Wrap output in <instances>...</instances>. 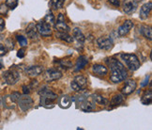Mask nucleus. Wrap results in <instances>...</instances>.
<instances>
[{
    "mask_svg": "<svg viewBox=\"0 0 152 130\" xmlns=\"http://www.w3.org/2000/svg\"><path fill=\"white\" fill-rule=\"evenodd\" d=\"M3 76L9 85H14L15 83L19 81L20 79V75L18 71L15 69H10L3 74Z\"/></svg>",
    "mask_w": 152,
    "mask_h": 130,
    "instance_id": "423d86ee",
    "label": "nucleus"
},
{
    "mask_svg": "<svg viewBox=\"0 0 152 130\" xmlns=\"http://www.w3.org/2000/svg\"><path fill=\"white\" fill-rule=\"evenodd\" d=\"M5 28V20L3 18H0V31H3Z\"/></svg>",
    "mask_w": 152,
    "mask_h": 130,
    "instance_id": "4c0bfd02",
    "label": "nucleus"
},
{
    "mask_svg": "<svg viewBox=\"0 0 152 130\" xmlns=\"http://www.w3.org/2000/svg\"><path fill=\"white\" fill-rule=\"evenodd\" d=\"M17 104L19 105V108L23 111H26L29 109L32 108L33 106V100L32 98L28 95V94H24V95H21L18 99V102Z\"/></svg>",
    "mask_w": 152,
    "mask_h": 130,
    "instance_id": "0eeeda50",
    "label": "nucleus"
},
{
    "mask_svg": "<svg viewBox=\"0 0 152 130\" xmlns=\"http://www.w3.org/2000/svg\"><path fill=\"white\" fill-rule=\"evenodd\" d=\"M55 16H54V14H53L51 11L49 13H47L46 14V16L44 17V22H46L47 24H49V25L51 26V25H55Z\"/></svg>",
    "mask_w": 152,
    "mask_h": 130,
    "instance_id": "cd10ccee",
    "label": "nucleus"
},
{
    "mask_svg": "<svg viewBox=\"0 0 152 130\" xmlns=\"http://www.w3.org/2000/svg\"><path fill=\"white\" fill-rule=\"evenodd\" d=\"M72 100L69 95H63L59 98V106L62 109H69L71 107Z\"/></svg>",
    "mask_w": 152,
    "mask_h": 130,
    "instance_id": "4be33fe9",
    "label": "nucleus"
},
{
    "mask_svg": "<svg viewBox=\"0 0 152 130\" xmlns=\"http://www.w3.org/2000/svg\"><path fill=\"white\" fill-rule=\"evenodd\" d=\"M133 22L131 21V20H127L125 21L122 25L118 27V33L120 37H123V36H126V35L130 32L132 27H133Z\"/></svg>",
    "mask_w": 152,
    "mask_h": 130,
    "instance_id": "f8f14e48",
    "label": "nucleus"
},
{
    "mask_svg": "<svg viewBox=\"0 0 152 130\" xmlns=\"http://www.w3.org/2000/svg\"><path fill=\"white\" fill-rule=\"evenodd\" d=\"M72 36H73V39H75L76 41H77L78 43L80 44H83L85 41H86V37H85V35L83 34V32H82L80 30V28L78 27H75L73 29V31H72Z\"/></svg>",
    "mask_w": 152,
    "mask_h": 130,
    "instance_id": "412c9836",
    "label": "nucleus"
},
{
    "mask_svg": "<svg viewBox=\"0 0 152 130\" xmlns=\"http://www.w3.org/2000/svg\"><path fill=\"white\" fill-rule=\"evenodd\" d=\"M109 3L113 4L114 6H116V7H118V6L120 5L119 0H109Z\"/></svg>",
    "mask_w": 152,
    "mask_h": 130,
    "instance_id": "58836bf2",
    "label": "nucleus"
},
{
    "mask_svg": "<svg viewBox=\"0 0 152 130\" xmlns=\"http://www.w3.org/2000/svg\"><path fill=\"white\" fill-rule=\"evenodd\" d=\"M26 32L27 34V36L31 40H35V41L39 40V32L37 30V27H36V25H35V24H33V23L29 24L28 27L26 29Z\"/></svg>",
    "mask_w": 152,
    "mask_h": 130,
    "instance_id": "2eb2a0df",
    "label": "nucleus"
},
{
    "mask_svg": "<svg viewBox=\"0 0 152 130\" xmlns=\"http://www.w3.org/2000/svg\"><path fill=\"white\" fill-rule=\"evenodd\" d=\"M148 78H149V75H147V76H145V79L143 81V83L141 84V86H142V87L145 86V85H147V84L148 83V82H147V81H148Z\"/></svg>",
    "mask_w": 152,
    "mask_h": 130,
    "instance_id": "ea45409f",
    "label": "nucleus"
},
{
    "mask_svg": "<svg viewBox=\"0 0 152 130\" xmlns=\"http://www.w3.org/2000/svg\"><path fill=\"white\" fill-rule=\"evenodd\" d=\"M124 101V97L120 95V94H118V95H115L112 100H111L110 102V109H113V108H115L118 107V106L121 105Z\"/></svg>",
    "mask_w": 152,
    "mask_h": 130,
    "instance_id": "b1692460",
    "label": "nucleus"
},
{
    "mask_svg": "<svg viewBox=\"0 0 152 130\" xmlns=\"http://www.w3.org/2000/svg\"><path fill=\"white\" fill-rule=\"evenodd\" d=\"M25 55H26V50H25V48H21L18 52H17V57L18 58H24L25 57Z\"/></svg>",
    "mask_w": 152,
    "mask_h": 130,
    "instance_id": "c9c22d12",
    "label": "nucleus"
},
{
    "mask_svg": "<svg viewBox=\"0 0 152 130\" xmlns=\"http://www.w3.org/2000/svg\"><path fill=\"white\" fill-rule=\"evenodd\" d=\"M87 63H88V60H87V58L86 56H80L77 58V61H76L74 71H75V72H78V71L83 70L87 65Z\"/></svg>",
    "mask_w": 152,
    "mask_h": 130,
    "instance_id": "f3484780",
    "label": "nucleus"
},
{
    "mask_svg": "<svg viewBox=\"0 0 152 130\" xmlns=\"http://www.w3.org/2000/svg\"><path fill=\"white\" fill-rule=\"evenodd\" d=\"M121 58L125 61L127 67L131 71H136L141 66L137 56L134 54H121Z\"/></svg>",
    "mask_w": 152,
    "mask_h": 130,
    "instance_id": "f03ea898",
    "label": "nucleus"
},
{
    "mask_svg": "<svg viewBox=\"0 0 152 130\" xmlns=\"http://www.w3.org/2000/svg\"><path fill=\"white\" fill-rule=\"evenodd\" d=\"M6 6L10 9V10H14L17 6H18V0H6Z\"/></svg>",
    "mask_w": 152,
    "mask_h": 130,
    "instance_id": "c85d7f7f",
    "label": "nucleus"
},
{
    "mask_svg": "<svg viewBox=\"0 0 152 130\" xmlns=\"http://www.w3.org/2000/svg\"><path fill=\"white\" fill-rule=\"evenodd\" d=\"M10 98H11V100L16 104L17 102H18V99H19V97L21 96V94L19 93V92H12L10 94Z\"/></svg>",
    "mask_w": 152,
    "mask_h": 130,
    "instance_id": "2f4dec72",
    "label": "nucleus"
},
{
    "mask_svg": "<svg viewBox=\"0 0 152 130\" xmlns=\"http://www.w3.org/2000/svg\"><path fill=\"white\" fill-rule=\"evenodd\" d=\"M6 47H7V49L9 50H12L14 48V44L12 42V40L11 39H8L7 41H6Z\"/></svg>",
    "mask_w": 152,
    "mask_h": 130,
    "instance_id": "473e14b6",
    "label": "nucleus"
},
{
    "mask_svg": "<svg viewBox=\"0 0 152 130\" xmlns=\"http://www.w3.org/2000/svg\"><path fill=\"white\" fill-rule=\"evenodd\" d=\"M1 39H3V36H2V35H0V40H1Z\"/></svg>",
    "mask_w": 152,
    "mask_h": 130,
    "instance_id": "79ce46f5",
    "label": "nucleus"
},
{
    "mask_svg": "<svg viewBox=\"0 0 152 130\" xmlns=\"http://www.w3.org/2000/svg\"><path fill=\"white\" fill-rule=\"evenodd\" d=\"M136 2H139V1H142V0H135Z\"/></svg>",
    "mask_w": 152,
    "mask_h": 130,
    "instance_id": "37998d69",
    "label": "nucleus"
},
{
    "mask_svg": "<svg viewBox=\"0 0 152 130\" xmlns=\"http://www.w3.org/2000/svg\"><path fill=\"white\" fill-rule=\"evenodd\" d=\"M136 82L134 80H128L123 89H122V93L124 95H129V94H132L134 91L136 90Z\"/></svg>",
    "mask_w": 152,
    "mask_h": 130,
    "instance_id": "4468645a",
    "label": "nucleus"
},
{
    "mask_svg": "<svg viewBox=\"0 0 152 130\" xmlns=\"http://www.w3.org/2000/svg\"><path fill=\"white\" fill-rule=\"evenodd\" d=\"M152 101V91L148 90L145 91V93L143 94V96L141 98V102L144 105H150Z\"/></svg>",
    "mask_w": 152,
    "mask_h": 130,
    "instance_id": "393cba45",
    "label": "nucleus"
},
{
    "mask_svg": "<svg viewBox=\"0 0 152 130\" xmlns=\"http://www.w3.org/2000/svg\"><path fill=\"white\" fill-rule=\"evenodd\" d=\"M61 76H62V74H61L60 71H58L57 69H55V68L48 69L45 72V75H44V78L47 81L58 80V79L61 78Z\"/></svg>",
    "mask_w": 152,
    "mask_h": 130,
    "instance_id": "9b49d317",
    "label": "nucleus"
},
{
    "mask_svg": "<svg viewBox=\"0 0 152 130\" xmlns=\"http://www.w3.org/2000/svg\"><path fill=\"white\" fill-rule=\"evenodd\" d=\"M16 39H17V41H18L19 44H20L22 47H26V46H27V40H26V37L22 36V35H17V36H16Z\"/></svg>",
    "mask_w": 152,
    "mask_h": 130,
    "instance_id": "c756f323",
    "label": "nucleus"
},
{
    "mask_svg": "<svg viewBox=\"0 0 152 130\" xmlns=\"http://www.w3.org/2000/svg\"><path fill=\"white\" fill-rule=\"evenodd\" d=\"M113 41L111 38L101 37L97 40V45L100 49L102 50H110L113 47Z\"/></svg>",
    "mask_w": 152,
    "mask_h": 130,
    "instance_id": "9d476101",
    "label": "nucleus"
},
{
    "mask_svg": "<svg viewBox=\"0 0 152 130\" xmlns=\"http://www.w3.org/2000/svg\"><path fill=\"white\" fill-rule=\"evenodd\" d=\"M22 89H23V92H24V94H29V93H30V88H29L28 86L24 85L22 87Z\"/></svg>",
    "mask_w": 152,
    "mask_h": 130,
    "instance_id": "e433bc0d",
    "label": "nucleus"
},
{
    "mask_svg": "<svg viewBox=\"0 0 152 130\" xmlns=\"http://www.w3.org/2000/svg\"><path fill=\"white\" fill-rule=\"evenodd\" d=\"M36 27H37V30L39 32V34L42 35V36H50L52 34V29H51V26L49 24H47L44 21H39L37 23L36 25Z\"/></svg>",
    "mask_w": 152,
    "mask_h": 130,
    "instance_id": "6e6552de",
    "label": "nucleus"
},
{
    "mask_svg": "<svg viewBox=\"0 0 152 130\" xmlns=\"http://www.w3.org/2000/svg\"><path fill=\"white\" fill-rule=\"evenodd\" d=\"M66 0H51V6L55 10L61 9Z\"/></svg>",
    "mask_w": 152,
    "mask_h": 130,
    "instance_id": "bb28decb",
    "label": "nucleus"
},
{
    "mask_svg": "<svg viewBox=\"0 0 152 130\" xmlns=\"http://www.w3.org/2000/svg\"><path fill=\"white\" fill-rule=\"evenodd\" d=\"M56 37L57 39L63 41V42H66V43H69V44H72L73 42V37L71 36V35H69L66 32H57L56 34Z\"/></svg>",
    "mask_w": 152,
    "mask_h": 130,
    "instance_id": "5701e85b",
    "label": "nucleus"
},
{
    "mask_svg": "<svg viewBox=\"0 0 152 130\" xmlns=\"http://www.w3.org/2000/svg\"><path fill=\"white\" fill-rule=\"evenodd\" d=\"M111 75H110V80L113 82V83H119V82L123 81L127 78V72L125 68L122 69H111Z\"/></svg>",
    "mask_w": 152,
    "mask_h": 130,
    "instance_id": "20e7f679",
    "label": "nucleus"
},
{
    "mask_svg": "<svg viewBox=\"0 0 152 130\" xmlns=\"http://www.w3.org/2000/svg\"><path fill=\"white\" fill-rule=\"evenodd\" d=\"M77 102L79 105V108L83 111H91L95 109V102L93 101L92 98L89 99L86 97L85 95H79L77 96Z\"/></svg>",
    "mask_w": 152,
    "mask_h": 130,
    "instance_id": "7ed1b4c3",
    "label": "nucleus"
},
{
    "mask_svg": "<svg viewBox=\"0 0 152 130\" xmlns=\"http://www.w3.org/2000/svg\"><path fill=\"white\" fill-rule=\"evenodd\" d=\"M43 72V67L39 65H35V66H30L26 69V73L29 76H38Z\"/></svg>",
    "mask_w": 152,
    "mask_h": 130,
    "instance_id": "dca6fc26",
    "label": "nucleus"
},
{
    "mask_svg": "<svg viewBox=\"0 0 152 130\" xmlns=\"http://www.w3.org/2000/svg\"><path fill=\"white\" fill-rule=\"evenodd\" d=\"M2 68V64L1 63H0V69H1Z\"/></svg>",
    "mask_w": 152,
    "mask_h": 130,
    "instance_id": "c03bdc74",
    "label": "nucleus"
},
{
    "mask_svg": "<svg viewBox=\"0 0 152 130\" xmlns=\"http://www.w3.org/2000/svg\"><path fill=\"white\" fill-rule=\"evenodd\" d=\"M92 71L98 75H105L108 73V69L102 64H95L92 66Z\"/></svg>",
    "mask_w": 152,
    "mask_h": 130,
    "instance_id": "6ab92c4d",
    "label": "nucleus"
},
{
    "mask_svg": "<svg viewBox=\"0 0 152 130\" xmlns=\"http://www.w3.org/2000/svg\"><path fill=\"white\" fill-rule=\"evenodd\" d=\"M57 20H60V21H65V18H64V16L62 13H60L59 15H58V19Z\"/></svg>",
    "mask_w": 152,
    "mask_h": 130,
    "instance_id": "a19ab883",
    "label": "nucleus"
},
{
    "mask_svg": "<svg viewBox=\"0 0 152 130\" xmlns=\"http://www.w3.org/2000/svg\"><path fill=\"white\" fill-rule=\"evenodd\" d=\"M58 63L60 64V66L63 68H72V62L69 61V60H61L58 61Z\"/></svg>",
    "mask_w": 152,
    "mask_h": 130,
    "instance_id": "7c9ffc66",
    "label": "nucleus"
},
{
    "mask_svg": "<svg viewBox=\"0 0 152 130\" xmlns=\"http://www.w3.org/2000/svg\"><path fill=\"white\" fill-rule=\"evenodd\" d=\"M7 52H8L7 47H6L5 45H3L2 44H0V57L5 56L6 54H7Z\"/></svg>",
    "mask_w": 152,
    "mask_h": 130,
    "instance_id": "f704fd0d",
    "label": "nucleus"
},
{
    "mask_svg": "<svg viewBox=\"0 0 152 130\" xmlns=\"http://www.w3.org/2000/svg\"><path fill=\"white\" fill-rule=\"evenodd\" d=\"M138 7V2L135 0H124L123 1V10L126 14H132L135 13Z\"/></svg>",
    "mask_w": 152,
    "mask_h": 130,
    "instance_id": "1a4fd4ad",
    "label": "nucleus"
},
{
    "mask_svg": "<svg viewBox=\"0 0 152 130\" xmlns=\"http://www.w3.org/2000/svg\"><path fill=\"white\" fill-rule=\"evenodd\" d=\"M140 32H141V34L145 39L151 41V39H152V29L149 26L142 25L141 27H140Z\"/></svg>",
    "mask_w": 152,
    "mask_h": 130,
    "instance_id": "aec40b11",
    "label": "nucleus"
},
{
    "mask_svg": "<svg viewBox=\"0 0 152 130\" xmlns=\"http://www.w3.org/2000/svg\"><path fill=\"white\" fill-rule=\"evenodd\" d=\"M91 98L95 103H98L102 106L107 105L108 103V100L105 97H103L102 95H101V94H93V95H91Z\"/></svg>",
    "mask_w": 152,
    "mask_h": 130,
    "instance_id": "a878e982",
    "label": "nucleus"
},
{
    "mask_svg": "<svg viewBox=\"0 0 152 130\" xmlns=\"http://www.w3.org/2000/svg\"><path fill=\"white\" fill-rule=\"evenodd\" d=\"M151 9H152V2L151 1L144 4L141 7V9H140V14H139L140 18H141L142 20L148 19L150 13H151Z\"/></svg>",
    "mask_w": 152,
    "mask_h": 130,
    "instance_id": "ddd939ff",
    "label": "nucleus"
},
{
    "mask_svg": "<svg viewBox=\"0 0 152 130\" xmlns=\"http://www.w3.org/2000/svg\"><path fill=\"white\" fill-rule=\"evenodd\" d=\"M55 29L57 31V32H69V30H71V28H69V27L67 25V24L65 23V21H60V20H57L56 23H55Z\"/></svg>",
    "mask_w": 152,
    "mask_h": 130,
    "instance_id": "a211bd4d",
    "label": "nucleus"
},
{
    "mask_svg": "<svg viewBox=\"0 0 152 130\" xmlns=\"http://www.w3.org/2000/svg\"><path fill=\"white\" fill-rule=\"evenodd\" d=\"M8 10H9V8L7 7V6H6V4H1V5H0V14H1V15L7 14Z\"/></svg>",
    "mask_w": 152,
    "mask_h": 130,
    "instance_id": "72a5a7b5",
    "label": "nucleus"
},
{
    "mask_svg": "<svg viewBox=\"0 0 152 130\" xmlns=\"http://www.w3.org/2000/svg\"><path fill=\"white\" fill-rule=\"evenodd\" d=\"M39 94L40 95V106L46 107L47 105H50L53 101L57 98V95L52 92L47 87H43L42 90L39 91Z\"/></svg>",
    "mask_w": 152,
    "mask_h": 130,
    "instance_id": "f257e3e1",
    "label": "nucleus"
},
{
    "mask_svg": "<svg viewBox=\"0 0 152 130\" xmlns=\"http://www.w3.org/2000/svg\"><path fill=\"white\" fill-rule=\"evenodd\" d=\"M87 85V79L83 75H77L75 76L74 79L71 82V87L73 91L80 92L86 89Z\"/></svg>",
    "mask_w": 152,
    "mask_h": 130,
    "instance_id": "39448f33",
    "label": "nucleus"
}]
</instances>
